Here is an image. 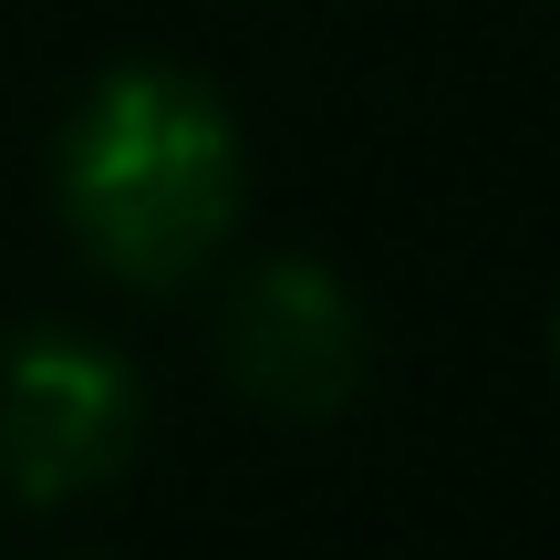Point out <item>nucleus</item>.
<instances>
[{
  "label": "nucleus",
  "instance_id": "nucleus-2",
  "mask_svg": "<svg viewBox=\"0 0 560 560\" xmlns=\"http://www.w3.org/2000/svg\"><path fill=\"white\" fill-rule=\"evenodd\" d=\"M145 446V384L115 342L42 322L0 353V488L21 509H73Z\"/></svg>",
  "mask_w": 560,
  "mask_h": 560
},
{
  "label": "nucleus",
  "instance_id": "nucleus-4",
  "mask_svg": "<svg viewBox=\"0 0 560 560\" xmlns=\"http://www.w3.org/2000/svg\"><path fill=\"white\" fill-rule=\"evenodd\" d=\"M550 353H560V322H550Z\"/></svg>",
  "mask_w": 560,
  "mask_h": 560
},
{
  "label": "nucleus",
  "instance_id": "nucleus-3",
  "mask_svg": "<svg viewBox=\"0 0 560 560\" xmlns=\"http://www.w3.org/2000/svg\"><path fill=\"white\" fill-rule=\"evenodd\" d=\"M219 374L240 384L260 416L322 425L363 395L374 374V322H363L353 280L280 249V260H249L219 301Z\"/></svg>",
  "mask_w": 560,
  "mask_h": 560
},
{
  "label": "nucleus",
  "instance_id": "nucleus-1",
  "mask_svg": "<svg viewBox=\"0 0 560 560\" xmlns=\"http://www.w3.org/2000/svg\"><path fill=\"white\" fill-rule=\"evenodd\" d=\"M52 208L94 280L166 301L219 270L249 208V145L219 83L187 62H115L83 83L52 145Z\"/></svg>",
  "mask_w": 560,
  "mask_h": 560
}]
</instances>
